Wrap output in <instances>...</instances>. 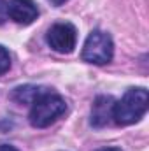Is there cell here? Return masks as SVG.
<instances>
[{"label":"cell","instance_id":"6da1fadb","mask_svg":"<svg viewBox=\"0 0 149 151\" xmlns=\"http://www.w3.org/2000/svg\"><path fill=\"white\" fill-rule=\"evenodd\" d=\"M149 93L146 88H130L121 97V100L114 102L112 107V119L114 123L126 127L139 121L148 113Z\"/></svg>","mask_w":149,"mask_h":151},{"label":"cell","instance_id":"7a4b0ae2","mask_svg":"<svg viewBox=\"0 0 149 151\" xmlns=\"http://www.w3.org/2000/svg\"><path fill=\"white\" fill-rule=\"evenodd\" d=\"M65 111H67L65 99L60 97L58 93L44 90L32 102V109H30V114H28V119H30L32 127L46 128V127L53 125L62 114H65Z\"/></svg>","mask_w":149,"mask_h":151},{"label":"cell","instance_id":"3957f363","mask_svg":"<svg viewBox=\"0 0 149 151\" xmlns=\"http://www.w3.org/2000/svg\"><path fill=\"white\" fill-rule=\"evenodd\" d=\"M112 56H114V44L111 35L102 30H93L84 40L81 58L88 63L105 65L112 60Z\"/></svg>","mask_w":149,"mask_h":151},{"label":"cell","instance_id":"277c9868","mask_svg":"<svg viewBox=\"0 0 149 151\" xmlns=\"http://www.w3.org/2000/svg\"><path fill=\"white\" fill-rule=\"evenodd\" d=\"M46 42L53 51L69 55L77 44V30L72 23H56L47 30Z\"/></svg>","mask_w":149,"mask_h":151},{"label":"cell","instance_id":"5b68a950","mask_svg":"<svg viewBox=\"0 0 149 151\" xmlns=\"http://www.w3.org/2000/svg\"><path fill=\"white\" fill-rule=\"evenodd\" d=\"M7 16L18 25H30L37 19L39 7L34 0H11L7 4Z\"/></svg>","mask_w":149,"mask_h":151},{"label":"cell","instance_id":"8992f818","mask_svg":"<svg viewBox=\"0 0 149 151\" xmlns=\"http://www.w3.org/2000/svg\"><path fill=\"white\" fill-rule=\"evenodd\" d=\"M114 102L116 100L111 95H100L95 99L93 107H91V125L95 128H102V127L111 123Z\"/></svg>","mask_w":149,"mask_h":151},{"label":"cell","instance_id":"52a82bcc","mask_svg":"<svg viewBox=\"0 0 149 151\" xmlns=\"http://www.w3.org/2000/svg\"><path fill=\"white\" fill-rule=\"evenodd\" d=\"M46 88L40 86H34V84H25V86H18L12 91V100H16L18 104H32L39 95L44 91Z\"/></svg>","mask_w":149,"mask_h":151},{"label":"cell","instance_id":"ba28073f","mask_svg":"<svg viewBox=\"0 0 149 151\" xmlns=\"http://www.w3.org/2000/svg\"><path fill=\"white\" fill-rule=\"evenodd\" d=\"M9 67H11V56H9V51H7L4 46H0V76L5 74V72L9 70Z\"/></svg>","mask_w":149,"mask_h":151},{"label":"cell","instance_id":"9c48e42d","mask_svg":"<svg viewBox=\"0 0 149 151\" xmlns=\"http://www.w3.org/2000/svg\"><path fill=\"white\" fill-rule=\"evenodd\" d=\"M7 4H9L7 0H0V25L9 18L7 16Z\"/></svg>","mask_w":149,"mask_h":151},{"label":"cell","instance_id":"30bf717a","mask_svg":"<svg viewBox=\"0 0 149 151\" xmlns=\"http://www.w3.org/2000/svg\"><path fill=\"white\" fill-rule=\"evenodd\" d=\"M0 151H18L14 146H9V144H0Z\"/></svg>","mask_w":149,"mask_h":151},{"label":"cell","instance_id":"8fae6325","mask_svg":"<svg viewBox=\"0 0 149 151\" xmlns=\"http://www.w3.org/2000/svg\"><path fill=\"white\" fill-rule=\"evenodd\" d=\"M49 2H51V4H53L54 7H60V5H63V4H65L67 0H49Z\"/></svg>","mask_w":149,"mask_h":151},{"label":"cell","instance_id":"7c38bea8","mask_svg":"<svg viewBox=\"0 0 149 151\" xmlns=\"http://www.w3.org/2000/svg\"><path fill=\"white\" fill-rule=\"evenodd\" d=\"M97 151H121L119 148H100V150H97Z\"/></svg>","mask_w":149,"mask_h":151}]
</instances>
